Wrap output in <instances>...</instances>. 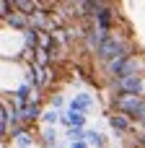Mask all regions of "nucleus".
I'll return each mask as SVG.
<instances>
[{"instance_id":"obj_1","label":"nucleus","mask_w":145,"mask_h":148,"mask_svg":"<svg viewBox=\"0 0 145 148\" xmlns=\"http://www.w3.org/2000/svg\"><path fill=\"white\" fill-rule=\"evenodd\" d=\"M106 81L112 78H119V75H145V52L138 49L132 55H125V57H114L109 60L106 65H101Z\"/></svg>"},{"instance_id":"obj_20","label":"nucleus","mask_w":145,"mask_h":148,"mask_svg":"<svg viewBox=\"0 0 145 148\" xmlns=\"http://www.w3.org/2000/svg\"><path fill=\"white\" fill-rule=\"evenodd\" d=\"M67 3H73V5H75V8H80V5H83V3H86V0H67Z\"/></svg>"},{"instance_id":"obj_8","label":"nucleus","mask_w":145,"mask_h":148,"mask_svg":"<svg viewBox=\"0 0 145 148\" xmlns=\"http://www.w3.org/2000/svg\"><path fill=\"white\" fill-rule=\"evenodd\" d=\"M3 26H8V29H13V31H26V29H29V16L13 10V13L3 21Z\"/></svg>"},{"instance_id":"obj_12","label":"nucleus","mask_w":145,"mask_h":148,"mask_svg":"<svg viewBox=\"0 0 145 148\" xmlns=\"http://www.w3.org/2000/svg\"><path fill=\"white\" fill-rule=\"evenodd\" d=\"M10 5H13V10L26 13V16H31V13H36V10L42 8L39 0H10Z\"/></svg>"},{"instance_id":"obj_4","label":"nucleus","mask_w":145,"mask_h":148,"mask_svg":"<svg viewBox=\"0 0 145 148\" xmlns=\"http://www.w3.org/2000/svg\"><path fill=\"white\" fill-rule=\"evenodd\" d=\"M106 120H109V127L117 133V135H132V130H135V120L132 117H127V114H119V112H109L106 114Z\"/></svg>"},{"instance_id":"obj_10","label":"nucleus","mask_w":145,"mask_h":148,"mask_svg":"<svg viewBox=\"0 0 145 148\" xmlns=\"http://www.w3.org/2000/svg\"><path fill=\"white\" fill-rule=\"evenodd\" d=\"M34 143H36V138H34L31 127H23L18 135H13V138H10V146H13V148H31Z\"/></svg>"},{"instance_id":"obj_5","label":"nucleus","mask_w":145,"mask_h":148,"mask_svg":"<svg viewBox=\"0 0 145 148\" xmlns=\"http://www.w3.org/2000/svg\"><path fill=\"white\" fill-rule=\"evenodd\" d=\"M93 107H96V101H93V96L86 94V91L70 96V101H67V109H75V112H83V114H91Z\"/></svg>"},{"instance_id":"obj_9","label":"nucleus","mask_w":145,"mask_h":148,"mask_svg":"<svg viewBox=\"0 0 145 148\" xmlns=\"http://www.w3.org/2000/svg\"><path fill=\"white\" fill-rule=\"evenodd\" d=\"M31 94H34V86H29L26 81H21V83L13 88V94H10V96H13V101L21 107V104H29V101H31Z\"/></svg>"},{"instance_id":"obj_15","label":"nucleus","mask_w":145,"mask_h":148,"mask_svg":"<svg viewBox=\"0 0 145 148\" xmlns=\"http://www.w3.org/2000/svg\"><path fill=\"white\" fill-rule=\"evenodd\" d=\"M47 107H52V109H67V99L62 96V94H49L47 96Z\"/></svg>"},{"instance_id":"obj_7","label":"nucleus","mask_w":145,"mask_h":148,"mask_svg":"<svg viewBox=\"0 0 145 148\" xmlns=\"http://www.w3.org/2000/svg\"><path fill=\"white\" fill-rule=\"evenodd\" d=\"M60 143V133H57V127H52V125H42V130H39V146L42 148H54Z\"/></svg>"},{"instance_id":"obj_2","label":"nucleus","mask_w":145,"mask_h":148,"mask_svg":"<svg viewBox=\"0 0 145 148\" xmlns=\"http://www.w3.org/2000/svg\"><path fill=\"white\" fill-rule=\"evenodd\" d=\"M114 94H138L145 96V75H119L109 81Z\"/></svg>"},{"instance_id":"obj_6","label":"nucleus","mask_w":145,"mask_h":148,"mask_svg":"<svg viewBox=\"0 0 145 148\" xmlns=\"http://www.w3.org/2000/svg\"><path fill=\"white\" fill-rule=\"evenodd\" d=\"M18 109H21V122H23L26 127H34V125L39 122V117H42V104H36V101L21 104Z\"/></svg>"},{"instance_id":"obj_3","label":"nucleus","mask_w":145,"mask_h":148,"mask_svg":"<svg viewBox=\"0 0 145 148\" xmlns=\"http://www.w3.org/2000/svg\"><path fill=\"white\" fill-rule=\"evenodd\" d=\"M140 99H143V96H138V94H114L112 101H109V109L130 117V114L135 112V107L140 104Z\"/></svg>"},{"instance_id":"obj_13","label":"nucleus","mask_w":145,"mask_h":148,"mask_svg":"<svg viewBox=\"0 0 145 148\" xmlns=\"http://www.w3.org/2000/svg\"><path fill=\"white\" fill-rule=\"evenodd\" d=\"M36 47H44V49L49 52L52 47H60V44L54 42V36H52L49 29H36Z\"/></svg>"},{"instance_id":"obj_19","label":"nucleus","mask_w":145,"mask_h":148,"mask_svg":"<svg viewBox=\"0 0 145 148\" xmlns=\"http://www.w3.org/2000/svg\"><path fill=\"white\" fill-rule=\"evenodd\" d=\"M67 148H91L86 140H73V143H67Z\"/></svg>"},{"instance_id":"obj_16","label":"nucleus","mask_w":145,"mask_h":148,"mask_svg":"<svg viewBox=\"0 0 145 148\" xmlns=\"http://www.w3.org/2000/svg\"><path fill=\"white\" fill-rule=\"evenodd\" d=\"M34 62L47 68V65H52V57H49V52L44 47H34Z\"/></svg>"},{"instance_id":"obj_11","label":"nucleus","mask_w":145,"mask_h":148,"mask_svg":"<svg viewBox=\"0 0 145 148\" xmlns=\"http://www.w3.org/2000/svg\"><path fill=\"white\" fill-rule=\"evenodd\" d=\"M86 143H88L91 148H106L109 146V138H106L104 133H99V130L86 127Z\"/></svg>"},{"instance_id":"obj_18","label":"nucleus","mask_w":145,"mask_h":148,"mask_svg":"<svg viewBox=\"0 0 145 148\" xmlns=\"http://www.w3.org/2000/svg\"><path fill=\"white\" fill-rule=\"evenodd\" d=\"M130 117H132V120H135L138 125H145V96L140 99V104L135 107V112H132Z\"/></svg>"},{"instance_id":"obj_17","label":"nucleus","mask_w":145,"mask_h":148,"mask_svg":"<svg viewBox=\"0 0 145 148\" xmlns=\"http://www.w3.org/2000/svg\"><path fill=\"white\" fill-rule=\"evenodd\" d=\"M65 140L73 143V140H86V127H67L65 130Z\"/></svg>"},{"instance_id":"obj_14","label":"nucleus","mask_w":145,"mask_h":148,"mask_svg":"<svg viewBox=\"0 0 145 148\" xmlns=\"http://www.w3.org/2000/svg\"><path fill=\"white\" fill-rule=\"evenodd\" d=\"M60 109H52V107H47V109H42V117H39V122L42 125H52V127H60Z\"/></svg>"}]
</instances>
